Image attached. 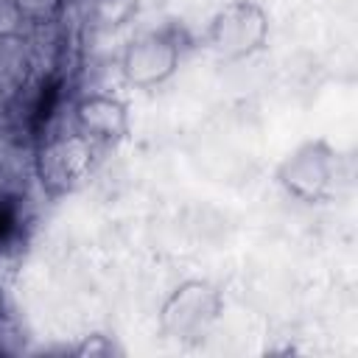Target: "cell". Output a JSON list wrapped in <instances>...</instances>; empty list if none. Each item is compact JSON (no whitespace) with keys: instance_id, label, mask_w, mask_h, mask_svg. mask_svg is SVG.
<instances>
[{"instance_id":"6da1fadb","label":"cell","mask_w":358,"mask_h":358,"mask_svg":"<svg viewBox=\"0 0 358 358\" xmlns=\"http://www.w3.org/2000/svg\"><path fill=\"white\" fill-rule=\"evenodd\" d=\"M14 224H17L14 210H11L8 204H0V241H6V238L14 232Z\"/></svg>"}]
</instances>
